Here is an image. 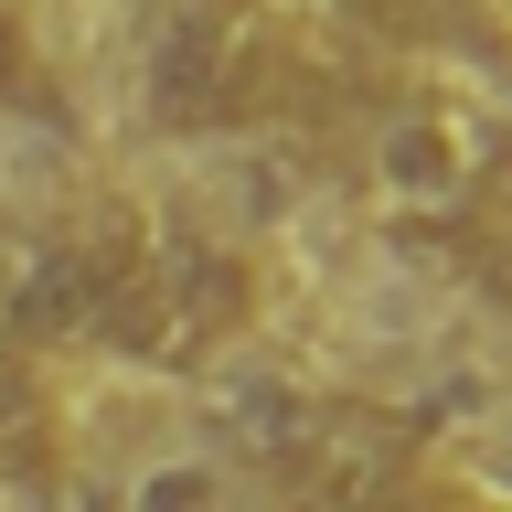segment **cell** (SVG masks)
I'll use <instances>...</instances> for the list:
<instances>
[{"label": "cell", "instance_id": "cell-1", "mask_svg": "<svg viewBox=\"0 0 512 512\" xmlns=\"http://www.w3.org/2000/svg\"><path fill=\"white\" fill-rule=\"evenodd\" d=\"M246 320H256L246 256H224L192 224H139L128 267L107 278L96 342L118 352V363H139V374H203L224 342H246Z\"/></svg>", "mask_w": 512, "mask_h": 512}, {"label": "cell", "instance_id": "cell-2", "mask_svg": "<svg viewBox=\"0 0 512 512\" xmlns=\"http://www.w3.org/2000/svg\"><path fill=\"white\" fill-rule=\"evenodd\" d=\"M491 192H502V128L480 118L470 96H406V107L374 128V150H363V203H374V224L406 235V246H459V235H480Z\"/></svg>", "mask_w": 512, "mask_h": 512}, {"label": "cell", "instance_id": "cell-3", "mask_svg": "<svg viewBox=\"0 0 512 512\" xmlns=\"http://www.w3.org/2000/svg\"><path fill=\"white\" fill-rule=\"evenodd\" d=\"M139 224H150V214H139V203H118V214H96V224H43V235H22V246L0 256V352H11V363H32V352L96 342L107 278L128 267Z\"/></svg>", "mask_w": 512, "mask_h": 512}, {"label": "cell", "instance_id": "cell-4", "mask_svg": "<svg viewBox=\"0 0 512 512\" xmlns=\"http://www.w3.org/2000/svg\"><path fill=\"white\" fill-rule=\"evenodd\" d=\"M139 86H150L160 128H235L267 107V32L235 0H171L150 22Z\"/></svg>", "mask_w": 512, "mask_h": 512}, {"label": "cell", "instance_id": "cell-5", "mask_svg": "<svg viewBox=\"0 0 512 512\" xmlns=\"http://www.w3.org/2000/svg\"><path fill=\"white\" fill-rule=\"evenodd\" d=\"M118 512H224V459L171 448V459H150V470L118 491Z\"/></svg>", "mask_w": 512, "mask_h": 512}, {"label": "cell", "instance_id": "cell-6", "mask_svg": "<svg viewBox=\"0 0 512 512\" xmlns=\"http://www.w3.org/2000/svg\"><path fill=\"white\" fill-rule=\"evenodd\" d=\"M43 427H54V406H43L32 363L0 352V470H32V459H43Z\"/></svg>", "mask_w": 512, "mask_h": 512}]
</instances>
